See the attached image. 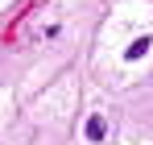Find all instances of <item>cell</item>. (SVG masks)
Segmentation results:
<instances>
[{
    "label": "cell",
    "instance_id": "obj_1",
    "mask_svg": "<svg viewBox=\"0 0 153 145\" xmlns=\"http://www.w3.org/2000/svg\"><path fill=\"white\" fill-rule=\"evenodd\" d=\"M103 133H108V120L103 116H91L87 120V141H103Z\"/></svg>",
    "mask_w": 153,
    "mask_h": 145
},
{
    "label": "cell",
    "instance_id": "obj_2",
    "mask_svg": "<svg viewBox=\"0 0 153 145\" xmlns=\"http://www.w3.org/2000/svg\"><path fill=\"white\" fill-rule=\"evenodd\" d=\"M145 54H149V37H137V42L124 50V58H128V62H137V58H145Z\"/></svg>",
    "mask_w": 153,
    "mask_h": 145
}]
</instances>
